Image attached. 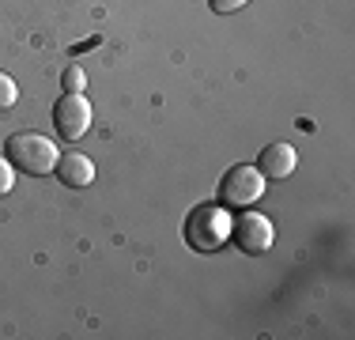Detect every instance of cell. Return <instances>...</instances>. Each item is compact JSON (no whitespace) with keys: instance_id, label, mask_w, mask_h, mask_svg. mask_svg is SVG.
<instances>
[{"instance_id":"1","label":"cell","mask_w":355,"mask_h":340,"mask_svg":"<svg viewBox=\"0 0 355 340\" xmlns=\"http://www.w3.org/2000/svg\"><path fill=\"white\" fill-rule=\"evenodd\" d=\"M182 235L197 253H216L231 238V216L223 212V204H200L185 216Z\"/></svg>"},{"instance_id":"2","label":"cell","mask_w":355,"mask_h":340,"mask_svg":"<svg viewBox=\"0 0 355 340\" xmlns=\"http://www.w3.org/2000/svg\"><path fill=\"white\" fill-rule=\"evenodd\" d=\"M4 151H8V159H12V167L27 170V174H35V178L53 174V170H57V159H61V151H57V144L49 140V136L31 133V129L8 136Z\"/></svg>"},{"instance_id":"3","label":"cell","mask_w":355,"mask_h":340,"mask_svg":"<svg viewBox=\"0 0 355 340\" xmlns=\"http://www.w3.org/2000/svg\"><path fill=\"white\" fill-rule=\"evenodd\" d=\"M261 193H265V174H261L257 167H231L223 174V182H219V201H223V208H250L253 201H261Z\"/></svg>"},{"instance_id":"4","label":"cell","mask_w":355,"mask_h":340,"mask_svg":"<svg viewBox=\"0 0 355 340\" xmlns=\"http://www.w3.org/2000/svg\"><path fill=\"white\" fill-rule=\"evenodd\" d=\"M231 235H234V246L242 253H268L276 242L272 219L261 216V212H242L239 219H231Z\"/></svg>"},{"instance_id":"5","label":"cell","mask_w":355,"mask_h":340,"mask_svg":"<svg viewBox=\"0 0 355 340\" xmlns=\"http://www.w3.org/2000/svg\"><path fill=\"white\" fill-rule=\"evenodd\" d=\"M53 125H57V133H61V140H80V136H87V129H91V102L83 99V91L57 99Z\"/></svg>"},{"instance_id":"6","label":"cell","mask_w":355,"mask_h":340,"mask_svg":"<svg viewBox=\"0 0 355 340\" xmlns=\"http://www.w3.org/2000/svg\"><path fill=\"white\" fill-rule=\"evenodd\" d=\"M295 167H299V151L291 144H268L257 155V170L265 174V182H284L295 174Z\"/></svg>"},{"instance_id":"7","label":"cell","mask_w":355,"mask_h":340,"mask_svg":"<svg viewBox=\"0 0 355 340\" xmlns=\"http://www.w3.org/2000/svg\"><path fill=\"white\" fill-rule=\"evenodd\" d=\"M57 178H61L69 189H87V185L95 182V163H91L83 151H64V155L57 159Z\"/></svg>"},{"instance_id":"8","label":"cell","mask_w":355,"mask_h":340,"mask_svg":"<svg viewBox=\"0 0 355 340\" xmlns=\"http://www.w3.org/2000/svg\"><path fill=\"white\" fill-rule=\"evenodd\" d=\"M61 87H64V95H76V91L87 87V76H83V68H80V65H69V68H64Z\"/></svg>"},{"instance_id":"9","label":"cell","mask_w":355,"mask_h":340,"mask_svg":"<svg viewBox=\"0 0 355 340\" xmlns=\"http://www.w3.org/2000/svg\"><path fill=\"white\" fill-rule=\"evenodd\" d=\"M15 99H19V87H15V80L8 72H0V110H12Z\"/></svg>"},{"instance_id":"10","label":"cell","mask_w":355,"mask_h":340,"mask_svg":"<svg viewBox=\"0 0 355 340\" xmlns=\"http://www.w3.org/2000/svg\"><path fill=\"white\" fill-rule=\"evenodd\" d=\"M12 189H15V167L8 155H0V197H8Z\"/></svg>"},{"instance_id":"11","label":"cell","mask_w":355,"mask_h":340,"mask_svg":"<svg viewBox=\"0 0 355 340\" xmlns=\"http://www.w3.org/2000/svg\"><path fill=\"white\" fill-rule=\"evenodd\" d=\"M208 4H212V12L227 15V12H239V8H246L250 0H208Z\"/></svg>"}]
</instances>
